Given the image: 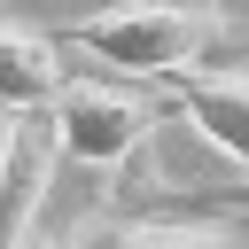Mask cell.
I'll return each mask as SVG.
<instances>
[{
	"label": "cell",
	"instance_id": "obj_1",
	"mask_svg": "<svg viewBox=\"0 0 249 249\" xmlns=\"http://www.w3.org/2000/svg\"><path fill=\"white\" fill-rule=\"evenodd\" d=\"M54 39L109 62L117 78H179L226 47V16L195 0H109V8L62 16Z\"/></svg>",
	"mask_w": 249,
	"mask_h": 249
},
{
	"label": "cell",
	"instance_id": "obj_2",
	"mask_svg": "<svg viewBox=\"0 0 249 249\" xmlns=\"http://www.w3.org/2000/svg\"><path fill=\"white\" fill-rule=\"evenodd\" d=\"M47 117H54L62 156L70 163H93V171L140 163L148 140H156V124H163V109L148 93H132L124 78H62V93H54Z\"/></svg>",
	"mask_w": 249,
	"mask_h": 249
},
{
	"label": "cell",
	"instance_id": "obj_3",
	"mask_svg": "<svg viewBox=\"0 0 249 249\" xmlns=\"http://www.w3.org/2000/svg\"><path fill=\"white\" fill-rule=\"evenodd\" d=\"M171 86V101L187 109V124L218 148V156H233L241 171H249V70H179V78H163Z\"/></svg>",
	"mask_w": 249,
	"mask_h": 249
},
{
	"label": "cell",
	"instance_id": "obj_4",
	"mask_svg": "<svg viewBox=\"0 0 249 249\" xmlns=\"http://www.w3.org/2000/svg\"><path fill=\"white\" fill-rule=\"evenodd\" d=\"M62 39L47 31H23V23H0V101L8 109H54L62 93Z\"/></svg>",
	"mask_w": 249,
	"mask_h": 249
},
{
	"label": "cell",
	"instance_id": "obj_5",
	"mask_svg": "<svg viewBox=\"0 0 249 249\" xmlns=\"http://www.w3.org/2000/svg\"><path fill=\"white\" fill-rule=\"evenodd\" d=\"M132 249H249L226 218H140Z\"/></svg>",
	"mask_w": 249,
	"mask_h": 249
},
{
	"label": "cell",
	"instance_id": "obj_6",
	"mask_svg": "<svg viewBox=\"0 0 249 249\" xmlns=\"http://www.w3.org/2000/svg\"><path fill=\"white\" fill-rule=\"evenodd\" d=\"M70 249H132V226H124L117 210H93V218L70 226Z\"/></svg>",
	"mask_w": 249,
	"mask_h": 249
},
{
	"label": "cell",
	"instance_id": "obj_7",
	"mask_svg": "<svg viewBox=\"0 0 249 249\" xmlns=\"http://www.w3.org/2000/svg\"><path fill=\"white\" fill-rule=\"evenodd\" d=\"M16 140H23V109L0 101V179H8V163H16Z\"/></svg>",
	"mask_w": 249,
	"mask_h": 249
},
{
	"label": "cell",
	"instance_id": "obj_8",
	"mask_svg": "<svg viewBox=\"0 0 249 249\" xmlns=\"http://www.w3.org/2000/svg\"><path fill=\"white\" fill-rule=\"evenodd\" d=\"M202 202H210V210H249V179H241V187H218V195H202Z\"/></svg>",
	"mask_w": 249,
	"mask_h": 249
},
{
	"label": "cell",
	"instance_id": "obj_9",
	"mask_svg": "<svg viewBox=\"0 0 249 249\" xmlns=\"http://www.w3.org/2000/svg\"><path fill=\"white\" fill-rule=\"evenodd\" d=\"M23 249H70V241H47V233H31V241H23Z\"/></svg>",
	"mask_w": 249,
	"mask_h": 249
},
{
	"label": "cell",
	"instance_id": "obj_10",
	"mask_svg": "<svg viewBox=\"0 0 249 249\" xmlns=\"http://www.w3.org/2000/svg\"><path fill=\"white\" fill-rule=\"evenodd\" d=\"M195 8H218V0H195Z\"/></svg>",
	"mask_w": 249,
	"mask_h": 249
}]
</instances>
